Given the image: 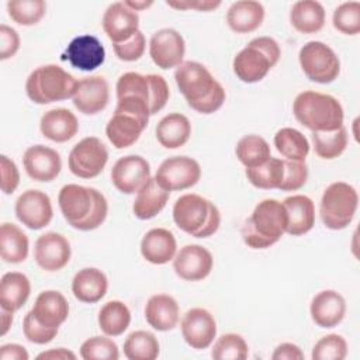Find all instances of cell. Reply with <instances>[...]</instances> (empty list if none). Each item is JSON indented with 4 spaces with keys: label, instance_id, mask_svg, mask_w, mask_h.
<instances>
[{
    "label": "cell",
    "instance_id": "6da1fadb",
    "mask_svg": "<svg viewBox=\"0 0 360 360\" xmlns=\"http://www.w3.org/2000/svg\"><path fill=\"white\" fill-rule=\"evenodd\" d=\"M174 80L187 104L197 112H215L225 101V90L222 84L198 62L186 60L177 66Z\"/></svg>",
    "mask_w": 360,
    "mask_h": 360
},
{
    "label": "cell",
    "instance_id": "7a4b0ae2",
    "mask_svg": "<svg viewBox=\"0 0 360 360\" xmlns=\"http://www.w3.org/2000/svg\"><path fill=\"white\" fill-rule=\"evenodd\" d=\"M58 202L63 218L79 231H93L107 218V200L93 187L66 184L59 191Z\"/></svg>",
    "mask_w": 360,
    "mask_h": 360
},
{
    "label": "cell",
    "instance_id": "3957f363",
    "mask_svg": "<svg viewBox=\"0 0 360 360\" xmlns=\"http://www.w3.org/2000/svg\"><path fill=\"white\" fill-rule=\"evenodd\" d=\"M288 224L287 211L283 202L274 198L260 201L252 215L243 222L240 235L252 249H266L280 240Z\"/></svg>",
    "mask_w": 360,
    "mask_h": 360
},
{
    "label": "cell",
    "instance_id": "277c9868",
    "mask_svg": "<svg viewBox=\"0 0 360 360\" xmlns=\"http://www.w3.org/2000/svg\"><path fill=\"white\" fill-rule=\"evenodd\" d=\"M295 120L312 132L335 131L343 127V107L333 96L318 91H302L292 103Z\"/></svg>",
    "mask_w": 360,
    "mask_h": 360
},
{
    "label": "cell",
    "instance_id": "5b68a950",
    "mask_svg": "<svg viewBox=\"0 0 360 360\" xmlns=\"http://www.w3.org/2000/svg\"><path fill=\"white\" fill-rule=\"evenodd\" d=\"M173 221L179 229L194 238H208L218 231L221 214L210 200L198 194H184L173 205Z\"/></svg>",
    "mask_w": 360,
    "mask_h": 360
},
{
    "label": "cell",
    "instance_id": "8992f818",
    "mask_svg": "<svg viewBox=\"0 0 360 360\" xmlns=\"http://www.w3.org/2000/svg\"><path fill=\"white\" fill-rule=\"evenodd\" d=\"M149 108L131 97L118 98L115 111L108 120L105 135L117 149H125L134 145L148 125Z\"/></svg>",
    "mask_w": 360,
    "mask_h": 360
},
{
    "label": "cell",
    "instance_id": "52a82bcc",
    "mask_svg": "<svg viewBox=\"0 0 360 360\" xmlns=\"http://www.w3.org/2000/svg\"><path fill=\"white\" fill-rule=\"evenodd\" d=\"M281 51L276 39L270 37L253 38L233 58V72L245 83H256L266 77L280 59Z\"/></svg>",
    "mask_w": 360,
    "mask_h": 360
},
{
    "label": "cell",
    "instance_id": "ba28073f",
    "mask_svg": "<svg viewBox=\"0 0 360 360\" xmlns=\"http://www.w3.org/2000/svg\"><path fill=\"white\" fill-rule=\"evenodd\" d=\"M77 80L58 65L39 66L31 72L25 91L35 104H51L73 97Z\"/></svg>",
    "mask_w": 360,
    "mask_h": 360
},
{
    "label": "cell",
    "instance_id": "9c48e42d",
    "mask_svg": "<svg viewBox=\"0 0 360 360\" xmlns=\"http://www.w3.org/2000/svg\"><path fill=\"white\" fill-rule=\"evenodd\" d=\"M117 98L131 97L143 103L150 115L159 112L169 100V86L160 75H141L127 72L120 76L117 86Z\"/></svg>",
    "mask_w": 360,
    "mask_h": 360
},
{
    "label": "cell",
    "instance_id": "30bf717a",
    "mask_svg": "<svg viewBox=\"0 0 360 360\" xmlns=\"http://www.w3.org/2000/svg\"><path fill=\"white\" fill-rule=\"evenodd\" d=\"M359 205V194L353 186L335 181L322 194L319 214L323 225L338 231L346 228L354 218Z\"/></svg>",
    "mask_w": 360,
    "mask_h": 360
},
{
    "label": "cell",
    "instance_id": "8fae6325",
    "mask_svg": "<svg viewBox=\"0 0 360 360\" xmlns=\"http://www.w3.org/2000/svg\"><path fill=\"white\" fill-rule=\"evenodd\" d=\"M300 65L305 76L315 83L333 82L340 72V60L335 51L321 41L307 42L298 53Z\"/></svg>",
    "mask_w": 360,
    "mask_h": 360
},
{
    "label": "cell",
    "instance_id": "7c38bea8",
    "mask_svg": "<svg viewBox=\"0 0 360 360\" xmlns=\"http://www.w3.org/2000/svg\"><path fill=\"white\" fill-rule=\"evenodd\" d=\"M108 150L96 136L83 138L69 153V170L80 179L97 177L105 167Z\"/></svg>",
    "mask_w": 360,
    "mask_h": 360
},
{
    "label": "cell",
    "instance_id": "4fadbf2b",
    "mask_svg": "<svg viewBox=\"0 0 360 360\" xmlns=\"http://www.w3.org/2000/svg\"><path fill=\"white\" fill-rule=\"evenodd\" d=\"M201 167L198 162L188 156H172L163 160L155 174L160 187L170 191L186 190L198 183Z\"/></svg>",
    "mask_w": 360,
    "mask_h": 360
},
{
    "label": "cell",
    "instance_id": "5bb4252c",
    "mask_svg": "<svg viewBox=\"0 0 360 360\" xmlns=\"http://www.w3.org/2000/svg\"><path fill=\"white\" fill-rule=\"evenodd\" d=\"M150 179V166L139 155L120 158L111 169V181L114 187L124 194L138 193Z\"/></svg>",
    "mask_w": 360,
    "mask_h": 360
},
{
    "label": "cell",
    "instance_id": "9a60e30c",
    "mask_svg": "<svg viewBox=\"0 0 360 360\" xmlns=\"http://www.w3.org/2000/svg\"><path fill=\"white\" fill-rule=\"evenodd\" d=\"M15 215L27 228L42 229L53 215L51 198L41 190H25L15 201Z\"/></svg>",
    "mask_w": 360,
    "mask_h": 360
},
{
    "label": "cell",
    "instance_id": "2e32d148",
    "mask_svg": "<svg viewBox=\"0 0 360 360\" xmlns=\"http://www.w3.org/2000/svg\"><path fill=\"white\" fill-rule=\"evenodd\" d=\"M186 44L183 37L173 28L156 31L149 42V55L160 69H172L183 63Z\"/></svg>",
    "mask_w": 360,
    "mask_h": 360
},
{
    "label": "cell",
    "instance_id": "e0dca14e",
    "mask_svg": "<svg viewBox=\"0 0 360 360\" xmlns=\"http://www.w3.org/2000/svg\"><path fill=\"white\" fill-rule=\"evenodd\" d=\"M180 326L186 343L197 350L207 349L217 336V322L211 312L204 308L188 309Z\"/></svg>",
    "mask_w": 360,
    "mask_h": 360
},
{
    "label": "cell",
    "instance_id": "ac0fdd59",
    "mask_svg": "<svg viewBox=\"0 0 360 360\" xmlns=\"http://www.w3.org/2000/svg\"><path fill=\"white\" fill-rule=\"evenodd\" d=\"M212 255L201 245L183 246L173 259L176 274L186 281H198L205 278L212 270Z\"/></svg>",
    "mask_w": 360,
    "mask_h": 360
},
{
    "label": "cell",
    "instance_id": "d6986e66",
    "mask_svg": "<svg viewBox=\"0 0 360 360\" xmlns=\"http://www.w3.org/2000/svg\"><path fill=\"white\" fill-rule=\"evenodd\" d=\"M70 245L68 239L56 232H46L35 242L34 259L45 271H58L70 260Z\"/></svg>",
    "mask_w": 360,
    "mask_h": 360
},
{
    "label": "cell",
    "instance_id": "ffe728a7",
    "mask_svg": "<svg viewBox=\"0 0 360 360\" xmlns=\"http://www.w3.org/2000/svg\"><path fill=\"white\" fill-rule=\"evenodd\" d=\"M62 59L69 60V63L79 70L91 72L103 65L105 59V49L97 37L84 34L69 42Z\"/></svg>",
    "mask_w": 360,
    "mask_h": 360
},
{
    "label": "cell",
    "instance_id": "44dd1931",
    "mask_svg": "<svg viewBox=\"0 0 360 360\" xmlns=\"http://www.w3.org/2000/svg\"><path fill=\"white\" fill-rule=\"evenodd\" d=\"M103 30L112 44L124 42L139 31V15L124 1L112 3L104 11Z\"/></svg>",
    "mask_w": 360,
    "mask_h": 360
},
{
    "label": "cell",
    "instance_id": "7402d4cb",
    "mask_svg": "<svg viewBox=\"0 0 360 360\" xmlns=\"http://www.w3.org/2000/svg\"><path fill=\"white\" fill-rule=\"evenodd\" d=\"M22 165L27 174L35 181H52L62 169L60 155L45 145L30 146L22 156Z\"/></svg>",
    "mask_w": 360,
    "mask_h": 360
},
{
    "label": "cell",
    "instance_id": "603a6c76",
    "mask_svg": "<svg viewBox=\"0 0 360 360\" xmlns=\"http://www.w3.org/2000/svg\"><path fill=\"white\" fill-rule=\"evenodd\" d=\"M73 105L86 115H94L103 111L110 98L108 83L103 76H90L83 77L77 82L75 94H73Z\"/></svg>",
    "mask_w": 360,
    "mask_h": 360
},
{
    "label": "cell",
    "instance_id": "cb8c5ba5",
    "mask_svg": "<svg viewBox=\"0 0 360 360\" xmlns=\"http://www.w3.org/2000/svg\"><path fill=\"white\" fill-rule=\"evenodd\" d=\"M309 312L319 328H335L345 318L346 301L338 291L323 290L312 298Z\"/></svg>",
    "mask_w": 360,
    "mask_h": 360
},
{
    "label": "cell",
    "instance_id": "d4e9b609",
    "mask_svg": "<svg viewBox=\"0 0 360 360\" xmlns=\"http://www.w3.org/2000/svg\"><path fill=\"white\" fill-rule=\"evenodd\" d=\"M31 312L41 325L58 329L68 319L69 304L59 291L46 290L37 297Z\"/></svg>",
    "mask_w": 360,
    "mask_h": 360
},
{
    "label": "cell",
    "instance_id": "484cf974",
    "mask_svg": "<svg viewBox=\"0 0 360 360\" xmlns=\"http://www.w3.org/2000/svg\"><path fill=\"white\" fill-rule=\"evenodd\" d=\"M177 243L174 235L165 228H153L145 233L141 242L143 259L152 264H165L174 259Z\"/></svg>",
    "mask_w": 360,
    "mask_h": 360
},
{
    "label": "cell",
    "instance_id": "4316f807",
    "mask_svg": "<svg viewBox=\"0 0 360 360\" xmlns=\"http://www.w3.org/2000/svg\"><path fill=\"white\" fill-rule=\"evenodd\" d=\"M287 211L288 224L285 232L292 236H301L309 232L315 225L314 201L302 194L290 195L283 201Z\"/></svg>",
    "mask_w": 360,
    "mask_h": 360
},
{
    "label": "cell",
    "instance_id": "83f0119b",
    "mask_svg": "<svg viewBox=\"0 0 360 360\" xmlns=\"http://www.w3.org/2000/svg\"><path fill=\"white\" fill-rule=\"evenodd\" d=\"M39 128L45 138L62 143L72 139L77 134L79 122L70 110L53 108L41 117Z\"/></svg>",
    "mask_w": 360,
    "mask_h": 360
},
{
    "label": "cell",
    "instance_id": "f1b7e54d",
    "mask_svg": "<svg viewBox=\"0 0 360 360\" xmlns=\"http://www.w3.org/2000/svg\"><path fill=\"white\" fill-rule=\"evenodd\" d=\"M179 304L169 294H155L145 305L146 322L159 332L172 330L179 322Z\"/></svg>",
    "mask_w": 360,
    "mask_h": 360
},
{
    "label": "cell",
    "instance_id": "f546056e",
    "mask_svg": "<svg viewBox=\"0 0 360 360\" xmlns=\"http://www.w3.org/2000/svg\"><path fill=\"white\" fill-rule=\"evenodd\" d=\"M108 288V280L105 274L96 267H86L79 270L72 281V292L76 300L94 304L100 301Z\"/></svg>",
    "mask_w": 360,
    "mask_h": 360
},
{
    "label": "cell",
    "instance_id": "4dcf8cb0",
    "mask_svg": "<svg viewBox=\"0 0 360 360\" xmlns=\"http://www.w3.org/2000/svg\"><path fill=\"white\" fill-rule=\"evenodd\" d=\"M264 20V7L259 1L240 0L231 4L226 22L236 34H248L257 30Z\"/></svg>",
    "mask_w": 360,
    "mask_h": 360
},
{
    "label": "cell",
    "instance_id": "1f68e13d",
    "mask_svg": "<svg viewBox=\"0 0 360 360\" xmlns=\"http://www.w3.org/2000/svg\"><path fill=\"white\" fill-rule=\"evenodd\" d=\"M155 134L158 142L163 148L177 149L188 141L191 135V124L186 115L172 112L158 122Z\"/></svg>",
    "mask_w": 360,
    "mask_h": 360
},
{
    "label": "cell",
    "instance_id": "d6a6232c",
    "mask_svg": "<svg viewBox=\"0 0 360 360\" xmlns=\"http://www.w3.org/2000/svg\"><path fill=\"white\" fill-rule=\"evenodd\" d=\"M31 284L25 274L8 271L3 274L0 281V307L1 309L15 312L28 300Z\"/></svg>",
    "mask_w": 360,
    "mask_h": 360
},
{
    "label": "cell",
    "instance_id": "836d02e7",
    "mask_svg": "<svg viewBox=\"0 0 360 360\" xmlns=\"http://www.w3.org/2000/svg\"><path fill=\"white\" fill-rule=\"evenodd\" d=\"M170 193L160 187L155 177L149 179L136 193L134 201V214L139 219H150L156 217L166 205Z\"/></svg>",
    "mask_w": 360,
    "mask_h": 360
},
{
    "label": "cell",
    "instance_id": "e575fe53",
    "mask_svg": "<svg viewBox=\"0 0 360 360\" xmlns=\"http://www.w3.org/2000/svg\"><path fill=\"white\" fill-rule=\"evenodd\" d=\"M290 22L301 34H314L325 25V8L319 1L301 0L290 10Z\"/></svg>",
    "mask_w": 360,
    "mask_h": 360
},
{
    "label": "cell",
    "instance_id": "d590c367",
    "mask_svg": "<svg viewBox=\"0 0 360 360\" xmlns=\"http://www.w3.org/2000/svg\"><path fill=\"white\" fill-rule=\"evenodd\" d=\"M28 236L14 224L4 222L0 228V252L6 263H21L28 256Z\"/></svg>",
    "mask_w": 360,
    "mask_h": 360
},
{
    "label": "cell",
    "instance_id": "8d00e7d4",
    "mask_svg": "<svg viewBox=\"0 0 360 360\" xmlns=\"http://www.w3.org/2000/svg\"><path fill=\"white\" fill-rule=\"evenodd\" d=\"M131 322L129 308L122 301H108L98 312V326L107 336L122 335Z\"/></svg>",
    "mask_w": 360,
    "mask_h": 360
},
{
    "label": "cell",
    "instance_id": "74e56055",
    "mask_svg": "<svg viewBox=\"0 0 360 360\" xmlns=\"http://www.w3.org/2000/svg\"><path fill=\"white\" fill-rule=\"evenodd\" d=\"M274 146L288 160L305 162L309 153V142L302 132L295 128H281L274 135Z\"/></svg>",
    "mask_w": 360,
    "mask_h": 360
},
{
    "label": "cell",
    "instance_id": "f35d334b",
    "mask_svg": "<svg viewBox=\"0 0 360 360\" xmlns=\"http://www.w3.org/2000/svg\"><path fill=\"white\" fill-rule=\"evenodd\" d=\"M236 158L246 169L257 167L271 158L267 141L259 135H246L236 145Z\"/></svg>",
    "mask_w": 360,
    "mask_h": 360
},
{
    "label": "cell",
    "instance_id": "ab89813d",
    "mask_svg": "<svg viewBox=\"0 0 360 360\" xmlns=\"http://www.w3.org/2000/svg\"><path fill=\"white\" fill-rule=\"evenodd\" d=\"M124 354L129 360H155L159 356V342L148 330H135L124 342Z\"/></svg>",
    "mask_w": 360,
    "mask_h": 360
},
{
    "label": "cell",
    "instance_id": "60d3db41",
    "mask_svg": "<svg viewBox=\"0 0 360 360\" xmlns=\"http://www.w3.org/2000/svg\"><path fill=\"white\" fill-rule=\"evenodd\" d=\"M245 173L248 180L257 188H278L284 177V162L283 159L270 158L266 163L257 167L246 169Z\"/></svg>",
    "mask_w": 360,
    "mask_h": 360
},
{
    "label": "cell",
    "instance_id": "b9f144b4",
    "mask_svg": "<svg viewBox=\"0 0 360 360\" xmlns=\"http://www.w3.org/2000/svg\"><path fill=\"white\" fill-rule=\"evenodd\" d=\"M315 153L322 159H335L340 156L347 146V131L340 127L335 131L312 132L311 135Z\"/></svg>",
    "mask_w": 360,
    "mask_h": 360
},
{
    "label": "cell",
    "instance_id": "7bdbcfd3",
    "mask_svg": "<svg viewBox=\"0 0 360 360\" xmlns=\"http://www.w3.org/2000/svg\"><path fill=\"white\" fill-rule=\"evenodd\" d=\"M10 18L20 25L37 24L46 11L44 0H10L7 1Z\"/></svg>",
    "mask_w": 360,
    "mask_h": 360
},
{
    "label": "cell",
    "instance_id": "ee69618b",
    "mask_svg": "<svg viewBox=\"0 0 360 360\" xmlns=\"http://www.w3.org/2000/svg\"><path fill=\"white\" fill-rule=\"evenodd\" d=\"M249 349L245 339L236 333H225L214 343L211 350L212 359L217 360H243Z\"/></svg>",
    "mask_w": 360,
    "mask_h": 360
},
{
    "label": "cell",
    "instance_id": "f6af8a7d",
    "mask_svg": "<svg viewBox=\"0 0 360 360\" xmlns=\"http://www.w3.org/2000/svg\"><path fill=\"white\" fill-rule=\"evenodd\" d=\"M333 27L346 35H357L360 32V3L346 1L338 6L332 17Z\"/></svg>",
    "mask_w": 360,
    "mask_h": 360
},
{
    "label": "cell",
    "instance_id": "bcb514c9",
    "mask_svg": "<svg viewBox=\"0 0 360 360\" xmlns=\"http://www.w3.org/2000/svg\"><path fill=\"white\" fill-rule=\"evenodd\" d=\"M80 356L84 360H118L120 352L110 338L93 336L82 343Z\"/></svg>",
    "mask_w": 360,
    "mask_h": 360
},
{
    "label": "cell",
    "instance_id": "7dc6e473",
    "mask_svg": "<svg viewBox=\"0 0 360 360\" xmlns=\"http://www.w3.org/2000/svg\"><path fill=\"white\" fill-rule=\"evenodd\" d=\"M347 354L346 340L336 333L321 338L314 349L311 357L314 360H343Z\"/></svg>",
    "mask_w": 360,
    "mask_h": 360
},
{
    "label": "cell",
    "instance_id": "c3c4849f",
    "mask_svg": "<svg viewBox=\"0 0 360 360\" xmlns=\"http://www.w3.org/2000/svg\"><path fill=\"white\" fill-rule=\"evenodd\" d=\"M283 162H284V177L278 190L295 191L301 188L308 179V167L305 162L288 160V159H283Z\"/></svg>",
    "mask_w": 360,
    "mask_h": 360
},
{
    "label": "cell",
    "instance_id": "681fc988",
    "mask_svg": "<svg viewBox=\"0 0 360 360\" xmlns=\"http://www.w3.org/2000/svg\"><path fill=\"white\" fill-rule=\"evenodd\" d=\"M22 332L28 342L35 345H45L49 343L58 333V329L46 328L41 325L32 315V312H27L22 321Z\"/></svg>",
    "mask_w": 360,
    "mask_h": 360
},
{
    "label": "cell",
    "instance_id": "f907efd6",
    "mask_svg": "<svg viewBox=\"0 0 360 360\" xmlns=\"http://www.w3.org/2000/svg\"><path fill=\"white\" fill-rule=\"evenodd\" d=\"M145 45V35L142 34V31H138L129 39L120 44H112V48L118 59L124 62H135L143 55Z\"/></svg>",
    "mask_w": 360,
    "mask_h": 360
},
{
    "label": "cell",
    "instance_id": "816d5d0a",
    "mask_svg": "<svg viewBox=\"0 0 360 360\" xmlns=\"http://www.w3.org/2000/svg\"><path fill=\"white\" fill-rule=\"evenodd\" d=\"M0 172H1V191L4 194H13L20 183V173L15 163L6 155L0 156Z\"/></svg>",
    "mask_w": 360,
    "mask_h": 360
},
{
    "label": "cell",
    "instance_id": "f5cc1de1",
    "mask_svg": "<svg viewBox=\"0 0 360 360\" xmlns=\"http://www.w3.org/2000/svg\"><path fill=\"white\" fill-rule=\"evenodd\" d=\"M20 48V37L17 31L6 24L0 25V59L13 58Z\"/></svg>",
    "mask_w": 360,
    "mask_h": 360
},
{
    "label": "cell",
    "instance_id": "db71d44e",
    "mask_svg": "<svg viewBox=\"0 0 360 360\" xmlns=\"http://www.w3.org/2000/svg\"><path fill=\"white\" fill-rule=\"evenodd\" d=\"M166 4L174 8H181V10L195 8L200 11H210L219 7L221 1L219 0H214V1L212 0H193V1L183 0V1H166Z\"/></svg>",
    "mask_w": 360,
    "mask_h": 360
},
{
    "label": "cell",
    "instance_id": "11a10c76",
    "mask_svg": "<svg viewBox=\"0 0 360 360\" xmlns=\"http://www.w3.org/2000/svg\"><path fill=\"white\" fill-rule=\"evenodd\" d=\"M271 359L273 360H302L304 353L294 343H281L274 349Z\"/></svg>",
    "mask_w": 360,
    "mask_h": 360
},
{
    "label": "cell",
    "instance_id": "9f6ffc18",
    "mask_svg": "<svg viewBox=\"0 0 360 360\" xmlns=\"http://www.w3.org/2000/svg\"><path fill=\"white\" fill-rule=\"evenodd\" d=\"M28 352L24 346L17 343L3 345L0 347V359L1 360H28Z\"/></svg>",
    "mask_w": 360,
    "mask_h": 360
},
{
    "label": "cell",
    "instance_id": "6f0895ef",
    "mask_svg": "<svg viewBox=\"0 0 360 360\" xmlns=\"http://www.w3.org/2000/svg\"><path fill=\"white\" fill-rule=\"evenodd\" d=\"M37 359H49V360H75L76 354L68 349L58 347V349H51L48 352H42L37 356Z\"/></svg>",
    "mask_w": 360,
    "mask_h": 360
},
{
    "label": "cell",
    "instance_id": "680465c9",
    "mask_svg": "<svg viewBox=\"0 0 360 360\" xmlns=\"http://www.w3.org/2000/svg\"><path fill=\"white\" fill-rule=\"evenodd\" d=\"M13 323V312L1 309V336H4Z\"/></svg>",
    "mask_w": 360,
    "mask_h": 360
},
{
    "label": "cell",
    "instance_id": "91938a15",
    "mask_svg": "<svg viewBox=\"0 0 360 360\" xmlns=\"http://www.w3.org/2000/svg\"><path fill=\"white\" fill-rule=\"evenodd\" d=\"M125 6H128L131 10L134 11H138V10H143V8H148L153 4V1H132V0H125L124 1Z\"/></svg>",
    "mask_w": 360,
    "mask_h": 360
}]
</instances>
